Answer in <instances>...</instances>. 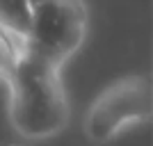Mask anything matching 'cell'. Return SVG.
Listing matches in <instances>:
<instances>
[{"label": "cell", "mask_w": 153, "mask_h": 146, "mask_svg": "<svg viewBox=\"0 0 153 146\" xmlns=\"http://www.w3.org/2000/svg\"><path fill=\"white\" fill-rule=\"evenodd\" d=\"M153 112L151 82L146 76H130L112 82L96 96L85 114V135L94 144H108L126 128L149 123Z\"/></svg>", "instance_id": "obj_3"}, {"label": "cell", "mask_w": 153, "mask_h": 146, "mask_svg": "<svg viewBox=\"0 0 153 146\" xmlns=\"http://www.w3.org/2000/svg\"><path fill=\"white\" fill-rule=\"evenodd\" d=\"M25 55V48L0 32V80H7L19 59Z\"/></svg>", "instance_id": "obj_5"}, {"label": "cell", "mask_w": 153, "mask_h": 146, "mask_svg": "<svg viewBox=\"0 0 153 146\" xmlns=\"http://www.w3.org/2000/svg\"><path fill=\"white\" fill-rule=\"evenodd\" d=\"M32 23V2L27 0H0V32L25 48Z\"/></svg>", "instance_id": "obj_4"}, {"label": "cell", "mask_w": 153, "mask_h": 146, "mask_svg": "<svg viewBox=\"0 0 153 146\" xmlns=\"http://www.w3.org/2000/svg\"><path fill=\"white\" fill-rule=\"evenodd\" d=\"M87 34V7L82 2H32V23L25 55L62 71L66 59L82 46Z\"/></svg>", "instance_id": "obj_2"}, {"label": "cell", "mask_w": 153, "mask_h": 146, "mask_svg": "<svg viewBox=\"0 0 153 146\" xmlns=\"http://www.w3.org/2000/svg\"><path fill=\"white\" fill-rule=\"evenodd\" d=\"M9 84V121L27 139L55 137L69 123V98L62 71L23 55L7 78Z\"/></svg>", "instance_id": "obj_1"}]
</instances>
